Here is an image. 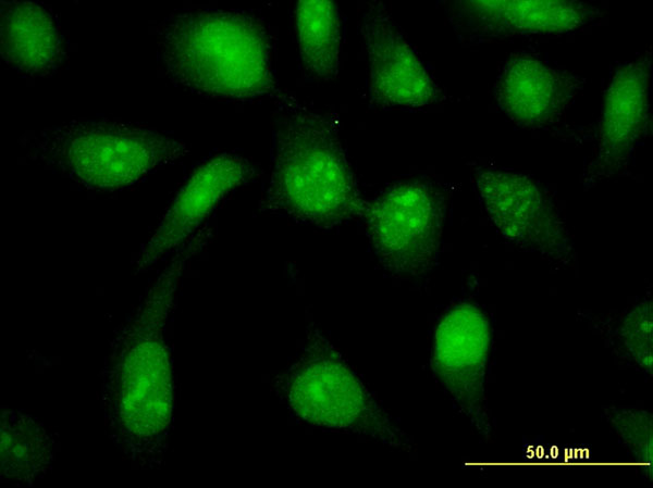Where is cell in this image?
Here are the masks:
<instances>
[{"label":"cell","instance_id":"3","mask_svg":"<svg viewBox=\"0 0 653 488\" xmlns=\"http://www.w3.org/2000/svg\"><path fill=\"white\" fill-rule=\"evenodd\" d=\"M36 150L48 164L86 187L116 189L180 159L186 148L151 128L82 121L41 132Z\"/></svg>","mask_w":653,"mask_h":488},{"label":"cell","instance_id":"14","mask_svg":"<svg viewBox=\"0 0 653 488\" xmlns=\"http://www.w3.org/2000/svg\"><path fill=\"white\" fill-rule=\"evenodd\" d=\"M611 421L624 438V442L631 447L640 465L649 466L652 462L651 417L648 412L634 410L613 409Z\"/></svg>","mask_w":653,"mask_h":488},{"label":"cell","instance_id":"4","mask_svg":"<svg viewBox=\"0 0 653 488\" xmlns=\"http://www.w3.org/2000/svg\"><path fill=\"white\" fill-rule=\"evenodd\" d=\"M362 216L370 241L389 270L416 274L431 266L443 225L442 201L431 185L392 184L366 201Z\"/></svg>","mask_w":653,"mask_h":488},{"label":"cell","instance_id":"5","mask_svg":"<svg viewBox=\"0 0 653 488\" xmlns=\"http://www.w3.org/2000/svg\"><path fill=\"white\" fill-rule=\"evenodd\" d=\"M368 62L369 101L381 109H417L439 98L423 61L381 2H370L360 18Z\"/></svg>","mask_w":653,"mask_h":488},{"label":"cell","instance_id":"10","mask_svg":"<svg viewBox=\"0 0 653 488\" xmlns=\"http://www.w3.org/2000/svg\"><path fill=\"white\" fill-rule=\"evenodd\" d=\"M574 79L542 61L517 57L503 67L495 97L503 112L525 126L554 121L574 96Z\"/></svg>","mask_w":653,"mask_h":488},{"label":"cell","instance_id":"12","mask_svg":"<svg viewBox=\"0 0 653 488\" xmlns=\"http://www.w3.org/2000/svg\"><path fill=\"white\" fill-rule=\"evenodd\" d=\"M1 53L8 64L25 75L53 72L62 55L56 21L38 3L2 2Z\"/></svg>","mask_w":653,"mask_h":488},{"label":"cell","instance_id":"1","mask_svg":"<svg viewBox=\"0 0 653 488\" xmlns=\"http://www.w3.org/2000/svg\"><path fill=\"white\" fill-rule=\"evenodd\" d=\"M284 115L273 132L266 207L294 221L333 228L362 215L355 174L334 121L281 99Z\"/></svg>","mask_w":653,"mask_h":488},{"label":"cell","instance_id":"8","mask_svg":"<svg viewBox=\"0 0 653 488\" xmlns=\"http://www.w3.org/2000/svg\"><path fill=\"white\" fill-rule=\"evenodd\" d=\"M254 166L234 153L210 158L180 189L147 246L152 256L164 254L192 235L235 187L252 176Z\"/></svg>","mask_w":653,"mask_h":488},{"label":"cell","instance_id":"2","mask_svg":"<svg viewBox=\"0 0 653 488\" xmlns=\"http://www.w3.org/2000/svg\"><path fill=\"white\" fill-rule=\"evenodd\" d=\"M161 54L170 77L199 95L241 101L283 97L267 32L249 14L181 13L163 28Z\"/></svg>","mask_w":653,"mask_h":488},{"label":"cell","instance_id":"9","mask_svg":"<svg viewBox=\"0 0 653 488\" xmlns=\"http://www.w3.org/2000/svg\"><path fill=\"white\" fill-rule=\"evenodd\" d=\"M650 61L621 65L607 87L599 130L597 166L619 167L640 138L649 114Z\"/></svg>","mask_w":653,"mask_h":488},{"label":"cell","instance_id":"7","mask_svg":"<svg viewBox=\"0 0 653 488\" xmlns=\"http://www.w3.org/2000/svg\"><path fill=\"white\" fill-rule=\"evenodd\" d=\"M490 345L489 322L476 305L463 303L441 318L434 337L433 367L461 412L484 435L485 371Z\"/></svg>","mask_w":653,"mask_h":488},{"label":"cell","instance_id":"13","mask_svg":"<svg viewBox=\"0 0 653 488\" xmlns=\"http://www.w3.org/2000/svg\"><path fill=\"white\" fill-rule=\"evenodd\" d=\"M294 25L304 71L315 79L335 78L342 46V22L336 3L298 1L294 8Z\"/></svg>","mask_w":653,"mask_h":488},{"label":"cell","instance_id":"6","mask_svg":"<svg viewBox=\"0 0 653 488\" xmlns=\"http://www.w3.org/2000/svg\"><path fill=\"white\" fill-rule=\"evenodd\" d=\"M477 186L500 234L509 241L554 260L571 254L570 239L555 205L528 176L482 171Z\"/></svg>","mask_w":653,"mask_h":488},{"label":"cell","instance_id":"11","mask_svg":"<svg viewBox=\"0 0 653 488\" xmlns=\"http://www.w3.org/2000/svg\"><path fill=\"white\" fill-rule=\"evenodd\" d=\"M576 1H466L457 3L458 21L484 35H552L577 29L593 14Z\"/></svg>","mask_w":653,"mask_h":488}]
</instances>
